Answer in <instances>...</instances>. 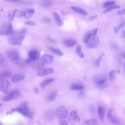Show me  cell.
<instances>
[{
    "instance_id": "6da1fadb",
    "label": "cell",
    "mask_w": 125,
    "mask_h": 125,
    "mask_svg": "<svg viewBox=\"0 0 125 125\" xmlns=\"http://www.w3.org/2000/svg\"><path fill=\"white\" fill-rule=\"evenodd\" d=\"M13 33L11 24L6 22L3 23L0 26V34L1 35H9Z\"/></svg>"
},
{
    "instance_id": "7a4b0ae2",
    "label": "cell",
    "mask_w": 125,
    "mask_h": 125,
    "mask_svg": "<svg viewBox=\"0 0 125 125\" xmlns=\"http://www.w3.org/2000/svg\"><path fill=\"white\" fill-rule=\"evenodd\" d=\"M28 57L26 59V62L29 63L39 59L40 56L39 51L37 50L33 49L30 50L28 52Z\"/></svg>"
},
{
    "instance_id": "3957f363",
    "label": "cell",
    "mask_w": 125,
    "mask_h": 125,
    "mask_svg": "<svg viewBox=\"0 0 125 125\" xmlns=\"http://www.w3.org/2000/svg\"><path fill=\"white\" fill-rule=\"evenodd\" d=\"M20 96V93L17 89L13 90L3 97L2 100L5 102H9L12 100L17 99Z\"/></svg>"
},
{
    "instance_id": "277c9868",
    "label": "cell",
    "mask_w": 125,
    "mask_h": 125,
    "mask_svg": "<svg viewBox=\"0 0 125 125\" xmlns=\"http://www.w3.org/2000/svg\"><path fill=\"white\" fill-rule=\"evenodd\" d=\"M14 35L11 36L8 38V42L13 45H21L25 39V36L22 35Z\"/></svg>"
},
{
    "instance_id": "5b68a950",
    "label": "cell",
    "mask_w": 125,
    "mask_h": 125,
    "mask_svg": "<svg viewBox=\"0 0 125 125\" xmlns=\"http://www.w3.org/2000/svg\"><path fill=\"white\" fill-rule=\"evenodd\" d=\"M15 110L16 112H18L26 117L30 112L28 102L27 101L23 102L19 107L15 108Z\"/></svg>"
},
{
    "instance_id": "8992f818",
    "label": "cell",
    "mask_w": 125,
    "mask_h": 125,
    "mask_svg": "<svg viewBox=\"0 0 125 125\" xmlns=\"http://www.w3.org/2000/svg\"><path fill=\"white\" fill-rule=\"evenodd\" d=\"M68 113L67 109L64 105H60L58 107L56 110V114L58 117L61 119L66 118Z\"/></svg>"
},
{
    "instance_id": "52a82bcc",
    "label": "cell",
    "mask_w": 125,
    "mask_h": 125,
    "mask_svg": "<svg viewBox=\"0 0 125 125\" xmlns=\"http://www.w3.org/2000/svg\"><path fill=\"white\" fill-rule=\"evenodd\" d=\"M114 111L113 108H111L109 109L107 114V119L109 122L113 124H119L120 121L118 118L113 115V113Z\"/></svg>"
},
{
    "instance_id": "ba28073f",
    "label": "cell",
    "mask_w": 125,
    "mask_h": 125,
    "mask_svg": "<svg viewBox=\"0 0 125 125\" xmlns=\"http://www.w3.org/2000/svg\"><path fill=\"white\" fill-rule=\"evenodd\" d=\"M10 84V83L7 80H1L0 82V91L4 94L8 93Z\"/></svg>"
},
{
    "instance_id": "9c48e42d",
    "label": "cell",
    "mask_w": 125,
    "mask_h": 125,
    "mask_svg": "<svg viewBox=\"0 0 125 125\" xmlns=\"http://www.w3.org/2000/svg\"><path fill=\"white\" fill-rule=\"evenodd\" d=\"M7 55L8 59L11 61H16L20 58L18 52L14 50L8 51L7 52Z\"/></svg>"
},
{
    "instance_id": "30bf717a",
    "label": "cell",
    "mask_w": 125,
    "mask_h": 125,
    "mask_svg": "<svg viewBox=\"0 0 125 125\" xmlns=\"http://www.w3.org/2000/svg\"><path fill=\"white\" fill-rule=\"evenodd\" d=\"M98 38L96 36H94L90 38L86 43L87 47L90 48H94L97 46L99 43Z\"/></svg>"
},
{
    "instance_id": "8fae6325",
    "label": "cell",
    "mask_w": 125,
    "mask_h": 125,
    "mask_svg": "<svg viewBox=\"0 0 125 125\" xmlns=\"http://www.w3.org/2000/svg\"><path fill=\"white\" fill-rule=\"evenodd\" d=\"M98 30V29H96L86 32L83 37L84 42L86 44L90 38L95 36L97 33Z\"/></svg>"
},
{
    "instance_id": "7c38bea8",
    "label": "cell",
    "mask_w": 125,
    "mask_h": 125,
    "mask_svg": "<svg viewBox=\"0 0 125 125\" xmlns=\"http://www.w3.org/2000/svg\"><path fill=\"white\" fill-rule=\"evenodd\" d=\"M69 120L70 121H74L77 123H80L81 119L77 115V112L76 110H74L70 113Z\"/></svg>"
},
{
    "instance_id": "4fadbf2b",
    "label": "cell",
    "mask_w": 125,
    "mask_h": 125,
    "mask_svg": "<svg viewBox=\"0 0 125 125\" xmlns=\"http://www.w3.org/2000/svg\"><path fill=\"white\" fill-rule=\"evenodd\" d=\"M54 71L53 69L51 68H43L37 72V75L40 77L44 76L52 73Z\"/></svg>"
},
{
    "instance_id": "5bb4252c",
    "label": "cell",
    "mask_w": 125,
    "mask_h": 125,
    "mask_svg": "<svg viewBox=\"0 0 125 125\" xmlns=\"http://www.w3.org/2000/svg\"><path fill=\"white\" fill-rule=\"evenodd\" d=\"M63 45L67 47H72L76 44L77 42L71 38H66L62 41Z\"/></svg>"
},
{
    "instance_id": "9a60e30c",
    "label": "cell",
    "mask_w": 125,
    "mask_h": 125,
    "mask_svg": "<svg viewBox=\"0 0 125 125\" xmlns=\"http://www.w3.org/2000/svg\"><path fill=\"white\" fill-rule=\"evenodd\" d=\"M53 59V56L49 55H42L41 58V61L43 64L51 63Z\"/></svg>"
},
{
    "instance_id": "2e32d148",
    "label": "cell",
    "mask_w": 125,
    "mask_h": 125,
    "mask_svg": "<svg viewBox=\"0 0 125 125\" xmlns=\"http://www.w3.org/2000/svg\"><path fill=\"white\" fill-rule=\"evenodd\" d=\"M25 77V74L21 73L13 76L11 80L13 83H16L24 79Z\"/></svg>"
},
{
    "instance_id": "e0dca14e",
    "label": "cell",
    "mask_w": 125,
    "mask_h": 125,
    "mask_svg": "<svg viewBox=\"0 0 125 125\" xmlns=\"http://www.w3.org/2000/svg\"><path fill=\"white\" fill-rule=\"evenodd\" d=\"M105 108L102 106H99L98 108V113L99 118L102 122L104 121L105 114Z\"/></svg>"
},
{
    "instance_id": "ac0fdd59",
    "label": "cell",
    "mask_w": 125,
    "mask_h": 125,
    "mask_svg": "<svg viewBox=\"0 0 125 125\" xmlns=\"http://www.w3.org/2000/svg\"><path fill=\"white\" fill-rule=\"evenodd\" d=\"M58 94L56 91H54L51 92L47 96L46 100L49 102L53 101L56 99Z\"/></svg>"
},
{
    "instance_id": "d6986e66",
    "label": "cell",
    "mask_w": 125,
    "mask_h": 125,
    "mask_svg": "<svg viewBox=\"0 0 125 125\" xmlns=\"http://www.w3.org/2000/svg\"><path fill=\"white\" fill-rule=\"evenodd\" d=\"M35 10L33 9H30L22 12L21 15L24 16L26 18L28 19L30 18L34 13Z\"/></svg>"
},
{
    "instance_id": "ffe728a7",
    "label": "cell",
    "mask_w": 125,
    "mask_h": 125,
    "mask_svg": "<svg viewBox=\"0 0 125 125\" xmlns=\"http://www.w3.org/2000/svg\"><path fill=\"white\" fill-rule=\"evenodd\" d=\"M53 14L54 18L57 25L60 26H63V21L61 20L59 15L54 12H53Z\"/></svg>"
},
{
    "instance_id": "44dd1931",
    "label": "cell",
    "mask_w": 125,
    "mask_h": 125,
    "mask_svg": "<svg viewBox=\"0 0 125 125\" xmlns=\"http://www.w3.org/2000/svg\"><path fill=\"white\" fill-rule=\"evenodd\" d=\"M11 74V72L9 71L6 70L3 71L0 74V79L1 80H4L10 77Z\"/></svg>"
},
{
    "instance_id": "7402d4cb",
    "label": "cell",
    "mask_w": 125,
    "mask_h": 125,
    "mask_svg": "<svg viewBox=\"0 0 125 125\" xmlns=\"http://www.w3.org/2000/svg\"><path fill=\"white\" fill-rule=\"evenodd\" d=\"M48 48L50 51L55 54L60 56H62L63 54L59 49L52 47H49Z\"/></svg>"
},
{
    "instance_id": "603a6c76",
    "label": "cell",
    "mask_w": 125,
    "mask_h": 125,
    "mask_svg": "<svg viewBox=\"0 0 125 125\" xmlns=\"http://www.w3.org/2000/svg\"><path fill=\"white\" fill-rule=\"evenodd\" d=\"M71 8L76 12L83 15H87L88 14L85 11L81 8L74 6H72Z\"/></svg>"
},
{
    "instance_id": "cb8c5ba5",
    "label": "cell",
    "mask_w": 125,
    "mask_h": 125,
    "mask_svg": "<svg viewBox=\"0 0 125 125\" xmlns=\"http://www.w3.org/2000/svg\"><path fill=\"white\" fill-rule=\"evenodd\" d=\"M98 123V121L95 118H93L89 120H85L84 121V124L85 125H95Z\"/></svg>"
},
{
    "instance_id": "d4e9b609",
    "label": "cell",
    "mask_w": 125,
    "mask_h": 125,
    "mask_svg": "<svg viewBox=\"0 0 125 125\" xmlns=\"http://www.w3.org/2000/svg\"><path fill=\"white\" fill-rule=\"evenodd\" d=\"M54 79L53 78L48 79L43 82L41 84V88L42 89H44L50 83L53 82Z\"/></svg>"
},
{
    "instance_id": "484cf974",
    "label": "cell",
    "mask_w": 125,
    "mask_h": 125,
    "mask_svg": "<svg viewBox=\"0 0 125 125\" xmlns=\"http://www.w3.org/2000/svg\"><path fill=\"white\" fill-rule=\"evenodd\" d=\"M116 74L115 70H112L109 73V80L111 81H114L115 79Z\"/></svg>"
},
{
    "instance_id": "4316f807",
    "label": "cell",
    "mask_w": 125,
    "mask_h": 125,
    "mask_svg": "<svg viewBox=\"0 0 125 125\" xmlns=\"http://www.w3.org/2000/svg\"><path fill=\"white\" fill-rule=\"evenodd\" d=\"M84 86L82 85L73 84L70 87V89L72 90H81L84 88Z\"/></svg>"
},
{
    "instance_id": "83f0119b",
    "label": "cell",
    "mask_w": 125,
    "mask_h": 125,
    "mask_svg": "<svg viewBox=\"0 0 125 125\" xmlns=\"http://www.w3.org/2000/svg\"><path fill=\"white\" fill-rule=\"evenodd\" d=\"M17 11V9H15L9 12L8 15V19L9 21H12L13 20L15 13Z\"/></svg>"
},
{
    "instance_id": "f1b7e54d",
    "label": "cell",
    "mask_w": 125,
    "mask_h": 125,
    "mask_svg": "<svg viewBox=\"0 0 125 125\" xmlns=\"http://www.w3.org/2000/svg\"><path fill=\"white\" fill-rule=\"evenodd\" d=\"M53 2L51 0H46L42 2L41 6L43 7H46L51 6L52 5Z\"/></svg>"
},
{
    "instance_id": "f546056e",
    "label": "cell",
    "mask_w": 125,
    "mask_h": 125,
    "mask_svg": "<svg viewBox=\"0 0 125 125\" xmlns=\"http://www.w3.org/2000/svg\"><path fill=\"white\" fill-rule=\"evenodd\" d=\"M82 48L80 45L78 46L77 48L76 51L78 56L82 58H84V55L81 51Z\"/></svg>"
},
{
    "instance_id": "4dcf8cb0",
    "label": "cell",
    "mask_w": 125,
    "mask_h": 125,
    "mask_svg": "<svg viewBox=\"0 0 125 125\" xmlns=\"http://www.w3.org/2000/svg\"><path fill=\"white\" fill-rule=\"evenodd\" d=\"M120 7L117 5H114L107 9L106 10L103 11V13H106L110 12L112 10L120 8Z\"/></svg>"
},
{
    "instance_id": "1f68e13d",
    "label": "cell",
    "mask_w": 125,
    "mask_h": 125,
    "mask_svg": "<svg viewBox=\"0 0 125 125\" xmlns=\"http://www.w3.org/2000/svg\"><path fill=\"white\" fill-rule=\"evenodd\" d=\"M115 3V2L114 1L107 2L104 3L103 6L104 8H109L114 5Z\"/></svg>"
},
{
    "instance_id": "d6a6232c",
    "label": "cell",
    "mask_w": 125,
    "mask_h": 125,
    "mask_svg": "<svg viewBox=\"0 0 125 125\" xmlns=\"http://www.w3.org/2000/svg\"><path fill=\"white\" fill-rule=\"evenodd\" d=\"M104 54L103 53L96 60L95 65L97 67H99L100 65V63L102 60L103 57L104 55Z\"/></svg>"
},
{
    "instance_id": "836d02e7",
    "label": "cell",
    "mask_w": 125,
    "mask_h": 125,
    "mask_svg": "<svg viewBox=\"0 0 125 125\" xmlns=\"http://www.w3.org/2000/svg\"><path fill=\"white\" fill-rule=\"evenodd\" d=\"M124 22H123L117 27H115L114 28V30L115 32L116 33H117L119 30L121 28L124 26Z\"/></svg>"
},
{
    "instance_id": "e575fe53",
    "label": "cell",
    "mask_w": 125,
    "mask_h": 125,
    "mask_svg": "<svg viewBox=\"0 0 125 125\" xmlns=\"http://www.w3.org/2000/svg\"><path fill=\"white\" fill-rule=\"evenodd\" d=\"M26 29H23L21 30L15 32V34L18 35H22V34L26 33Z\"/></svg>"
},
{
    "instance_id": "d590c367",
    "label": "cell",
    "mask_w": 125,
    "mask_h": 125,
    "mask_svg": "<svg viewBox=\"0 0 125 125\" xmlns=\"http://www.w3.org/2000/svg\"><path fill=\"white\" fill-rule=\"evenodd\" d=\"M5 57L3 54L0 52V65H2L4 62Z\"/></svg>"
},
{
    "instance_id": "8d00e7d4",
    "label": "cell",
    "mask_w": 125,
    "mask_h": 125,
    "mask_svg": "<svg viewBox=\"0 0 125 125\" xmlns=\"http://www.w3.org/2000/svg\"><path fill=\"white\" fill-rule=\"evenodd\" d=\"M42 21L43 22L47 24L50 23L51 21V19L47 17H43L42 19Z\"/></svg>"
},
{
    "instance_id": "74e56055",
    "label": "cell",
    "mask_w": 125,
    "mask_h": 125,
    "mask_svg": "<svg viewBox=\"0 0 125 125\" xmlns=\"http://www.w3.org/2000/svg\"><path fill=\"white\" fill-rule=\"evenodd\" d=\"M59 123L60 125H69L67 122L66 120H64L60 121Z\"/></svg>"
},
{
    "instance_id": "f35d334b",
    "label": "cell",
    "mask_w": 125,
    "mask_h": 125,
    "mask_svg": "<svg viewBox=\"0 0 125 125\" xmlns=\"http://www.w3.org/2000/svg\"><path fill=\"white\" fill-rule=\"evenodd\" d=\"M25 24L27 25L35 26L36 24L34 22L32 21H28L25 22Z\"/></svg>"
},
{
    "instance_id": "ab89813d",
    "label": "cell",
    "mask_w": 125,
    "mask_h": 125,
    "mask_svg": "<svg viewBox=\"0 0 125 125\" xmlns=\"http://www.w3.org/2000/svg\"><path fill=\"white\" fill-rule=\"evenodd\" d=\"M105 82V80L103 79L99 80L97 81L96 82V84L97 86L99 85L100 84H103Z\"/></svg>"
},
{
    "instance_id": "60d3db41",
    "label": "cell",
    "mask_w": 125,
    "mask_h": 125,
    "mask_svg": "<svg viewBox=\"0 0 125 125\" xmlns=\"http://www.w3.org/2000/svg\"><path fill=\"white\" fill-rule=\"evenodd\" d=\"M97 15H95L89 18L88 20L90 21H92L95 20L97 17Z\"/></svg>"
},
{
    "instance_id": "b9f144b4",
    "label": "cell",
    "mask_w": 125,
    "mask_h": 125,
    "mask_svg": "<svg viewBox=\"0 0 125 125\" xmlns=\"http://www.w3.org/2000/svg\"><path fill=\"white\" fill-rule=\"evenodd\" d=\"M125 10H121L118 11L117 14L119 15H122L125 14Z\"/></svg>"
},
{
    "instance_id": "7bdbcfd3",
    "label": "cell",
    "mask_w": 125,
    "mask_h": 125,
    "mask_svg": "<svg viewBox=\"0 0 125 125\" xmlns=\"http://www.w3.org/2000/svg\"><path fill=\"white\" fill-rule=\"evenodd\" d=\"M16 112L15 108L11 109L10 111H8L6 114L7 115H11L13 113Z\"/></svg>"
},
{
    "instance_id": "ee69618b",
    "label": "cell",
    "mask_w": 125,
    "mask_h": 125,
    "mask_svg": "<svg viewBox=\"0 0 125 125\" xmlns=\"http://www.w3.org/2000/svg\"><path fill=\"white\" fill-rule=\"evenodd\" d=\"M33 115V113L32 112H30L26 117L28 118L31 119L32 118Z\"/></svg>"
},
{
    "instance_id": "f6af8a7d",
    "label": "cell",
    "mask_w": 125,
    "mask_h": 125,
    "mask_svg": "<svg viewBox=\"0 0 125 125\" xmlns=\"http://www.w3.org/2000/svg\"><path fill=\"white\" fill-rule=\"evenodd\" d=\"M35 93L36 94H39V91L38 88L36 87H34L33 88Z\"/></svg>"
},
{
    "instance_id": "bcb514c9",
    "label": "cell",
    "mask_w": 125,
    "mask_h": 125,
    "mask_svg": "<svg viewBox=\"0 0 125 125\" xmlns=\"http://www.w3.org/2000/svg\"><path fill=\"white\" fill-rule=\"evenodd\" d=\"M6 1L11 2H15L18 1H20L21 0H5Z\"/></svg>"
},
{
    "instance_id": "7dc6e473",
    "label": "cell",
    "mask_w": 125,
    "mask_h": 125,
    "mask_svg": "<svg viewBox=\"0 0 125 125\" xmlns=\"http://www.w3.org/2000/svg\"><path fill=\"white\" fill-rule=\"evenodd\" d=\"M116 73V74H118L120 73V71L119 70H115Z\"/></svg>"
},
{
    "instance_id": "c3c4849f",
    "label": "cell",
    "mask_w": 125,
    "mask_h": 125,
    "mask_svg": "<svg viewBox=\"0 0 125 125\" xmlns=\"http://www.w3.org/2000/svg\"><path fill=\"white\" fill-rule=\"evenodd\" d=\"M122 36L123 38L125 37V31L124 30L123 31L122 34Z\"/></svg>"
},
{
    "instance_id": "681fc988",
    "label": "cell",
    "mask_w": 125,
    "mask_h": 125,
    "mask_svg": "<svg viewBox=\"0 0 125 125\" xmlns=\"http://www.w3.org/2000/svg\"><path fill=\"white\" fill-rule=\"evenodd\" d=\"M122 56L123 58L124 59L125 58V53L124 52H123L122 53Z\"/></svg>"
},
{
    "instance_id": "f907efd6",
    "label": "cell",
    "mask_w": 125,
    "mask_h": 125,
    "mask_svg": "<svg viewBox=\"0 0 125 125\" xmlns=\"http://www.w3.org/2000/svg\"><path fill=\"white\" fill-rule=\"evenodd\" d=\"M3 106V104L2 103H0V106Z\"/></svg>"
},
{
    "instance_id": "816d5d0a",
    "label": "cell",
    "mask_w": 125,
    "mask_h": 125,
    "mask_svg": "<svg viewBox=\"0 0 125 125\" xmlns=\"http://www.w3.org/2000/svg\"><path fill=\"white\" fill-rule=\"evenodd\" d=\"M2 124L0 123V125H2Z\"/></svg>"
}]
</instances>
